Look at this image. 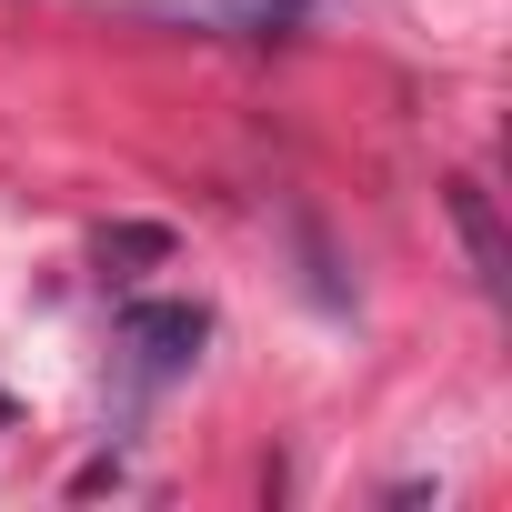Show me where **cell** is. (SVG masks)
I'll return each instance as SVG.
<instances>
[{"mask_svg": "<svg viewBox=\"0 0 512 512\" xmlns=\"http://www.w3.org/2000/svg\"><path fill=\"white\" fill-rule=\"evenodd\" d=\"M442 211H452V231H462V251H472V282H482V292H502V282H512V241H502V211H492V191L462 171V181L442 191Z\"/></svg>", "mask_w": 512, "mask_h": 512, "instance_id": "obj_3", "label": "cell"}, {"mask_svg": "<svg viewBox=\"0 0 512 512\" xmlns=\"http://www.w3.org/2000/svg\"><path fill=\"white\" fill-rule=\"evenodd\" d=\"M141 21H171V31H211V41H272V31H302L312 0H121Z\"/></svg>", "mask_w": 512, "mask_h": 512, "instance_id": "obj_1", "label": "cell"}, {"mask_svg": "<svg viewBox=\"0 0 512 512\" xmlns=\"http://www.w3.org/2000/svg\"><path fill=\"white\" fill-rule=\"evenodd\" d=\"M151 262H171V231H161V221L101 231V282H131V272H151Z\"/></svg>", "mask_w": 512, "mask_h": 512, "instance_id": "obj_4", "label": "cell"}, {"mask_svg": "<svg viewBox=\"0 0 512 512\" xmlns=\"http://www.w3.org/2000/svg\"><path fill=\"white\" fill-rule=\"evenodd\" d=\"M201 342H211L201 302H121V352H131L151 382H161V372H181Z\"/></svg>", "mask_w": 512, "mask_h": 512, "instance_id": "obj_2", "label": "cell"}]
</instances>
